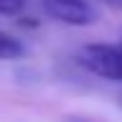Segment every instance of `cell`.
<instances>
[{
  "instance_id": "1",
  "label": "cell",
  "mask_w": 122,
  "mask_h": 122,
  "mask_svg": "<svg viewBox=\"0 0 122 122\" xmlns=\"http://www.w3.org/2000/svg\"><path fill=\"white\" fill-rule=\"evenodd\" d=\"M79 59L92 74L109 81H122V51L114 43H89L79 51Z\"/></svg>"
},
{
  "instance_id": "2",
  "label": "cell",
  "mask_w": 122,
  "mask_h": 122,
  "mask_svg": "<svg viewBox=\"0 0 122 122\" xmlns=\"http://www.w3.org/2000/svg\"><path fill=\"white\" fill-rule=\"evenodd\" d=\"M43 8L66 25H92L97 20V8L89 0H43Z\"/></svg>"
},
{
  "instance_id": "3",
  "label": "cell",
  "mask_w": 122,
  "mask_h": 122,
  "mask_svg": "<svg viewBox=\"0 0 122 122\" xmlns=\"http://www.w3.org/2000/svg\"><path fill=\"white\" fill-rule=\"evenodd\" d=\"M23 53H25V48L20 41L5 30H0V59H20Z\"/></svg>"
},
{
  "instance_id": "4",
  "label": "cell",
  "mask_w": 122,
  "mask_h": 122,
  "mask_svg": "<svg viewBox=\"0 0 122 122\" xmlns=\"http://www.w3.org/2000/svg\"><path fill=\"white\" fill-rule=\"evenodd\" d=\"M25 8V0H0V13L3 15H18Z\"/></svg>"
},
{
  "instance_id": "5",
  "label": "cell",
  "mask_w": 122,
  "mask_h": 122,
  "mask_svg": "<svg viewBox=\"0 0 122 122\" xmlns=\"http://www.w3.org/2000/svg\"><path fill=\"white\" fill-rule=\"evenodd\" d=\"M102 3H107V5H112V8H122V0H102Z\"/></svg>"
},
{
  "instance_id": "6",
  "label": "cell",
  "mask_w": 122,
  "mask_h": 122,
  "mask_svg": "<svg viewBox=\"0 0 122 122\" xmlns=\"http://www.w3.org/2000/svg\"><path fill=\"white\" fill-rule=\"evenodd\" d=\"M117 48H120V51H122V38H120V43H117Z\"/></svg>"
}]
</instances>
